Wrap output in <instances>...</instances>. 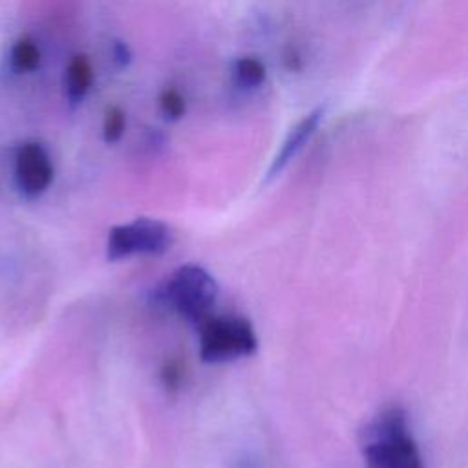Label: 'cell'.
<instances>
[{
	"mask_svg": "<svg viewBox=\"0 0 468 468\" xmlns=\"http://www.w3.org/2000/svg\"><path fill=\"white\" fill-rule=\"evenodd\" d=\"M161 378H163V384L170 389H176L181 380H183V367L179 362L172 360V362H166L165 367L161 369Z\"/></svg>",
	"mask_w": 468,
	"mask_h": 468,
	"instance_id": "12",
	"label": "cell"
},
{
	"mask_svg": "<svg viewBox=\"0 0 468 468\" xmlns=\"http://www.w3.org/2000/svg\"><path fill=\"white\" fill-rule=\"evenodd\" d=\"M9 64L16 73H31L40 64V49L35 40L22 37L18 38L9 53Z\"/></svg>",
	"mask_w": 468,
	"mask_h": 468,
	"instance_id": "8",
	"label": "cell"
},
{
	"mask_svg": "<svg viewBox=\"0 0 468 468\" xmlns=\"http://www.w3.org/2000/svg\"><path fill=\"white\" fill-rule=\"evenodd\" d=\"M172 243L174 232L170 225L154 218H137L110 229L106 254L112 261L132 256H161Z\"/></svg>",
	"mask_w": 468,
	"mask_h": 468,
	"instance_id": "4",
	"label": "cell"
},
{
	"mask_svg": "<svg viewBox=\"0 0 468 468\" xmlns=\"http://www.w3.org/2000/svg\"><path fill=\"white\" fill-rule=\"evenodd\" d=\"M112 53H113V60L119 66H126L130 62V58H132V53H130V49H128V46L124 42H115Z\"/></svg>",
	"mask_w": 468,
	"mask_h": 468,
	"instance_id": "13",
	"label": "cell"
},
{
	"mask_svg": "<svg viewBox=\"0 0 468 468\" xmlns=\"http://www.w3.org/2000/svg\"><path fill=\"white\" fill-rule=\"evenodd\" d=\"M362 435L366 468H424L419 446L408 430L406 413L400 408L384 410Z\"/></svg>",
	"mask_w": 468,
	"mask_h": 468,
	"instance_id": "1",
	"label": "cell"
},
{
	"mask_svg": "<svg viewBox=\"0 0 468 468\" xmlns=\"http://www.w3.org/2000/svg\"><path fill=\"white\" fill-rule=\"evenodd\" d=\"M93 82V69L86 55H73L64 69L66 97L71 104H79L88 95Z\"/></svg>",
	"mask_w": 468,
	"mask_h": 468,
	"instance_id": "7",
	"label": "cell"
},
{
	"mask_svg": "<svg viewBox=\"0 0 468 468\" xmlns=\"http://www.w3.org/2000/svg\"><path fill=\"white\" fill-rule=\"evenodd\" d=\"M324 115V110L322 108H316L313 112H309L305 117H302L292 128L291 132L287 133L285 141L282 143L276 157L272 159L269 170H267V179H272L276 177L287 165L289 161L303 148V144L311 139V135L314 133V130L318 128L320 124V119Z\"/></svg>",
	"mask_w": 468,
	"mask_h": 468,
	"instance_id": "6",
	"label": "cell"
},
{
	"mask_svg": "<svg viewBox=\"0 0 468 468\" xmlns=\"http://www.w3.org/2000/svg\"><path fill=\"white\" fill-rule=\"evenodd\" d=\"M258 335L245 316H208L199 324V356L207 364H221L254 355Z\"/></svg>",
	"mask_w": 468,
	"mask_h": 468,
	"instance_id": "3",
	"label": "cell"
},
{
	"mask_svg": "<svg viewBox=\"0 0 468 468\" xmlns=\"http://www.w3.org/2000/svg\"><path fill=\"white\" fill-rule=\"evenodd\" d=\"M15 181L22 196L38 197L53 181V163L48 150L37 143H24L15 157Z\"/></svg>",
	"mask_w": 468,
	"mask_h": 468,
	"instance_id": "5",
	"label": "cell"
},
{
	"mask_svg": "<svg viewBox=\"0 0 468 468\" xmlns=\"http://www.w3.org/2000/svg\"><path fill=\"white\" fill-rule=\"evenodd\" d=\"M232 73H234V80L239 88L252 90V88H258L263 84L267 69H265V64L258 57L247 55V57H239L234 62Z\"/></svg>",
	"mask_w": 468,
	"mask_h": 468,
	"instance_id": "9",
	"label": "cell"
},
{
	"mask_svg": "<svg viewBox=\"0 0 468 468\" xmlns=\"http://www.w3.org/2000/svg\"><path fill=\"white\" fill-rule=\"evenodd\" d=\"M126 128V115L119 106H108L102 119V137L106 143H117Z\"/></svg>",
	"mask_w": 468,
	"mask_h": 468,
	"instance_id": "10",
	"label": "cell"
},
{
	"mask_svg": "<svg viewBox=\"0 0 468 468\" xmlns=\"http://www.w3.org/2000/svg\"><path fill=\"white\" fill-rule=\"evenodd\" d=\"M218 294L216 278L197 263H185L174 269L154 291L155 303L196 324L210 316Z\"/></svg>",
	"mask_w": 468,
	"mask_h": 468,
	"instance_id": "2",
	"label": "cell"
},
{
	"mask_svg": "<svg viewBox=\"0 0 468 468\" xmlns=\"http://www.w3.org/2000/svg\"><path fill=\"white\" fill-rule=\"evenodd\" d=\"M159 106L161 112L166 119L170 121H177L185 115L186 112V102L185 97L181 95V91H177L176 88H165L159 95Z\"/></svg>",
	"mask_w": 468,
	"mask_h": 468,
	"instance_id": "11",
	"label": "cell"
}]
</instances>
